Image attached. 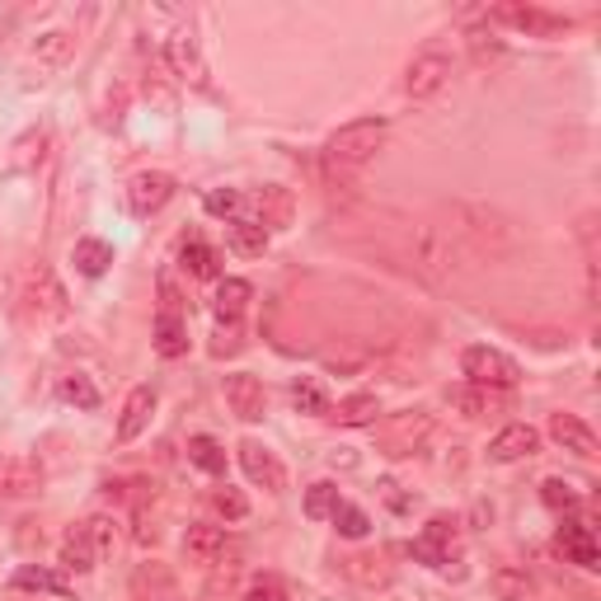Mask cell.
<instances>
[{
    "mask_svg": "<svg viewBox=\"0 0 601 601\" xmlns=\"http://www.w3.org/2000/svg\"><path fill=\"white\" fill-rule=\"evenodd\" d=\"M155 353H161L165 362H174V357L188 353V325H184V315H174V310L155 315Z\"/></svg>",
    "mask_w": 601,
    "mask_h": 601,
    "instance_id": "21",
    "label": "cell"
},
{
    "mask_svg": "<svg viewBox=\"0 0 601 601\" xmlns=\"http://www.w3.org/2000/svg\"><path fill=\"white\" fill-rule=\"evenodd\" d=\"M447 81H451V57L441 52V47H423L404 71V94L414 104H423V99H433V94L447 90Z\"/></svg>",
    "mask_w": 601,
    "mask_h": 601,
    "instance_id": "3",
    "label": "cell"
},
{
    "mask_svg": "<svg viewBox=\"0 0 601 601\" xmlns=\"http://www.w3.org/2000/svg\"><path fill=\"white\" fill-rule=\"evenodd\" d=\"M339 527V535H347V541H362V535L372 531V517L362 512V508H353V503H339L334 508V517H329Z\"/></svg>",
    "mask_w": 601,
    "mask_h": 601,
    "instance_id": "34",
    "label": "cell"
},
{
    "mask_svg": "<svg viewBox=\"0 0 601 601\" xmlns=\"http://www.w3.org/2000/svg\"><path fill=\"white\" fill-rule=\"evenodd\" d=\"M155 386H137L132 394H128V404H122V419H118V441H137L141 433H146V423H151V414H155Z\"/></svg>",
    "mask_w": 601,
    "mask_h": 601,
    "instance_id": "14",
    "label": "cell"
},
{
    "mask_svg": "<svg viewBox=\"0 0 601 601\" xmlns=\"http://www.w3.org/2000/svg\"><path fill=\"white\" fill-rule=\"evenodd\" d=\"M428 433H433V419L423 409H404V414H390L381 423V447L386 456H414Z\"/></svg>",
    "mask_w": 601,
    "mask_h": 601,
    "instance_id": "5",
    "label": "cell"
},
{
    "mask_svg": "<svg viewBox=\"0 0 601 601\" xmlns=\"http://www.w3.org/2000/svg\"><path fill=\"white\" fill-rule=\"evenodd\" d=\"M559 555L578 568H597L601 564V550L592 541V527H582V521H564L559 527Z\"/></svg>",
    "mask_w": 601,
    "mask_h": 601,
    "instance_id": "17",
    "label": "cell"
},
{
    "mask_svg": "<svg viewBox=\"0 0 601 601\" xmlns=\"http://www.w3.org/2000/svg\"><path fill=\"white\" fill-rule=\"evenodd\" d=\"M212 508L221 512V517H226V521H240L245 512H249V503H245V494H240V488H216V494H212Z\"/></svg>",
    "mask_w": 601,
    "mask_h": 601,
    "instance_id": "37",
    "label": "cell"
},
{
    "mask_svg": "<svg viewBox=\"0 0 601 601\" xmlns=\"http://www.w3.org/2000/svg\"><path fill=\"white\" fill-rule=\"evenodd\" d=\"M43 488V466L34 456H0V498H34Z\"/></svg>",
    "mask_w": 601,
    "mask_h": 601,
    "instance_id": "8",
    "label": "cell"
},
{
    "mask_svg": "<svg viewBox=\"0 0 601 601\" xmlns=\"http://www.w3.org/2000/svg\"><path fill=\"white\" fill-rule=\"evenodd\" d=\"M24 306L28 315H38V320H61L71 306H67V287L57 282V273L47 263H38L34 273H28L24 282Z\"/></svg>",
    "mask_w": 601,
    "mask_h": 601,
    "instance_id": "4",
    "label": "cell"
},
{
    "mask_svg": "<svg viewBox=\"0 0 601 601\" xmlns=\"http://www.w3.org/2000/svg\"><path fill=\"white\" fill-rule=\"evenodd\" d=\"M174 198V179L161 169H146V174H137L132 188H128V202H132V212L137 216H151V212H161L165 202Z\"/></svg>",
    "mask_w": 601,
    "mask_h": 601,
    "instance_id": "12",
    "label": "cell"
},
{
    "mask_svg": "<svg viewBox=\"0 0 601 601\" xmlns=\"http://www.w3.org/2000/svg\"><path fill=\"white\" fill-rule=\"evenodd\" d=\"M249 282L245 278H226L216 287V296H212V310H216V320L221 325H240V315H245V306H249Z\"/></svg>",
    "mask_w": 601,
    "mask_h": 601,
    "instance_id": "23",
    "label": "cell"
},
{
    "mask_svg": "<svg viewBox=\"0 0 601 601\" xmlns=\"http://www.w3.org/2000/svg\"><path fill=\"white\" fill-rule=\"evenodd\" d=\"M67 57H71V34H43V38L34 43L38 71H52V67H61Z\"/></svg>",
    "mask_w": 601,
    "mask_h": 601,
    "instance_id": "32",
    "label": "cell"
},
{
    "mask_svg": "<svg viewBox=\"0 0 601 601\" xmlns=\"http://www.w3.org/2000/svg\"><path fill=\"white\" fill-rule=\"evenodd\" d=\"M202 208H208L212 216H245V193L240 188H212L208 198H202Z\"/></svg>",
    "mask_w": 601,
    "mask_h": 601,
    "instance_id": "35",
    "label": "cell"
},
{
    "mask_svg": "<svg viewBox=\"0 0 601 601\" xmlns=\"http://www.w3.org/2000/svg\"><path fill=\"white\" fill-rule=\"evenodd\" d=\"M179 263H184L188 278H202V282L221 278V255L202 240V235H184V240H179Z\"/></svg>",
    "mask_w": 601,
    "mask_h": 601,
    "instance_id": "19",
    "label": "cell"
},
{
    "mask_svg": "<svg viewBox=\"0 0 601 601\" xmlns=\"http://www.w3.org/2000/svg\"><path fill=\"white\" fill-rule=\"evenodd\" d=\"M85 527L94 535V545H99V555H108V550H114V521H108V517H90Z\"/></svg>",
    "mask_w": 601,
    "mask_h": 601,
    "instance_id": "41",
    "label": "cell"
},
{
    "mask_svg": "<svg viewBox=\"0 0 601 601\" xmlns=\"http://www.w3.org/2000/svg\"><path fill=\"white\" fill-rule=\"evenodd\" d=\"M386 146V118H357L339 128L325 141V179L329 184H347L362 165L376 161V151Z\"/></svg>",
    "mask_w": 601,
    "mask_h": 601,
    "instance_id": "1",
    "label": "cell"
},
{
    "mask_svg": "<svg viewBox=\"0 0 601 601\" xmlns=\"http://www.w3.org/2000/svg\"><path fill=\"white\" fill-rule=\"evenodd\" d=\"M61 568H71V574H94L99 568V545H94L90 527H71L61 535Z\"/></svg>",
    "mask_w": 601,
    "mask_h": 601,
    "instance_id": "16",
    "label": "cell"
},
{
    "mask_svg": "<svg viewBox=\"0 0 601 601\" xmlns=\"http://www.w3.org/2000/svg\"><path fill=\"white\" fill-rule=\"evenodd\" d=\"M188 461H193L202 474H226V447H221L216 437L198 433V437H188Z\"/></svg>",
    "mask_w": 601,
    "mask_h": 601,
    "instance_id": "28",
    "label": "cell"
},
{
    "mask_svg": "<svg viewBox=\"0 0 601 601\" xmlns=\"http://www.w3.org/2000/svg\"><path fill=\"white\" fill-rule=\"evenodd\" d=\"M343 574L353 578V582H362V588H386V582H390V564L381 555H347L343 559Z\"/></svg>",
    "mask_w": 601,
    "mask_h": 601,
    "instance_id": "27",
    "label": "cell"
},
{
    "mask_svg": "<svg viewBox=\"0 0 601 601\" xmlns=\"http://www.w3.org/2000/svg\"><path fill=\"white\" fill-rule=\"evenodd\" d=\"M240 466H245L249 480L268 488V494H282V488H287V470H282V461L263 447V441H255V437L240 441Z\"/></svg>",
    "mask_w": 601,
    "mask_h": 601,
    "instance_id": "9",
    "label": "cell"
},
{
    "mask_svg": "<svg viewBox=\"0 0 601 601\" xmlns=\"http://www.w3.org/2000/svg\"><path fill=\"white\" fill-rule=\"evenodd\" d=\"M165 57H169L174 75H179V81H188L193 90H208V85H212V81H208V61H202L198 38L188 34V28H179V34L165 38Z\"/></svg>",
    "mask_w": 601,
    "mask_h": 601,
    "instance_id": "7",
    "label": "cell"
},
{
    "mask_svg": "<svg viewBox=\"0 0 601 601\" xmlns=\"http://www.w3.org/2000/svg\"><path fill=\"white\" fill-rule=\"evenodd\" d=\"M61 400L75 404V409H99V386H94L90 376L71 372V376H61Z\"/></svg>",
    "mask_w": 601,
    "mask_h": 601,
    "instance_id": "31",
    "label": "cell"
},
{
    "mask_svg": "<svg viewBox=\"0 0 601 601\" xmlns=\"http://www.w3.org/2000/svg\"><path fill=\"white\" fill-rule=\"evenodd\" d=\"M249 221H259L263 231H287L292 226V193L287 188H278V184H268L255 193V216Z\"/></svg>",
    "mask_w": 601,
    "mask_h": 601,
    "instance_id": "15",
    "label": "cell"
},
{
    "mask_svg": "<svg viewBox=\"0 0 601 601\" xmlns=\"http://www.w3.org/2000/svg\"><path fill=\"white\" fill-rule=\"evenodd\" d=\"M494 20L527 28V34H535V38H555V34H564V28H568V20H559V14H545V10H535V5H498Z\"/></svg>",
    "mask_w": 601,
    "mask_h": 601,
    "instance_id": "13",
    "label": "cell"
},
{
    "mask_svg": "<svg viewBox=\"0 0 601 601\" xmlns=\"http://www.w3.org/2000/svg\"><path fill=\"white\" fill-rule=\"evenodd\" d=\"M292 400H296L300 414H325V390L315 386V381H296L292 386Z\"/></svg>",
    "mask_w": 601,
    "mask_h": 601,
    "instance_id": "38",
    "label": "cell"
},
{
    "mask_svg": "<svg viewBox=\"0 0 601 601\" xmlns=\"http://www.w3.org/2000/svg\"><path fill=\"white\" fill-rule=\"evenodd\" d=\"M541 503H545V508H555V512H578V494L564 480H545L541 484Z\"/></svg>",
    "mask_w": 601,
    "mask_h": 601,
    "instance_id": "36",
    "label": "cell"
},
{
    "mask_svg": "<svg viewBox=\"0 0 601 601\" xmlns=\"http://www.w3.org/2000/svg\"><path fill=\"white\" fill-rule=\"evenodd\" d=\"M75 268H81L85 278H99L108 273V263H114V249H108L104 240H75Z\"/></svg>",
    "mask_w": 601,
    "mask_h": 601,
    "instance_id": "30",
    "label": "cell"
},
{
    "mask_svg": "<svg viewBox=\"0 0 601 601\" xmlns=\"http://www.w3.org/2000/svg\"><path fill=\"white\" fill-rule=\"evenodd\" d=\"M451 404L461 409L466 419H494V414H503V390H488V386H461V390H451Z\"/></svg>",
    "mask_w": 601,
    "mask_h": 601,
    "instance_id": "22",
    "label": "cell"
},
{
    "mask_svg": "<svg viewBox=\"0 0 601 601\" xmlns=\"http://www.w3.org/2000/svg\"><path fill=\"white\" fill-rule=\"evenodd\" d=\"M550 437H555L564 451L582 456V461H588V456H597V433H592L578 414H555V419H550Z\"/></svg>",
    "mask_w": 601,
    "mask_h": 601,
    "instance_id": "18",
    "label": "cell"
},
{
    "mask_svg": "<svg viewBox=\"0 0 601 601\" xmlns=\"http://www.w3.org/2000/svg\"><path fill=\"white\" fill-rule=\"evenodd\" d=\"M226 404H231V414H235V419L259 423V419H263V409H268L263 381H259V376H245V372L226 376Z\"/></svg>",
    "mask_w": 601,
    "mask_h": 601,
    "instance_id": "11",
    "label": "cell"
},
{
    "mask_svg": "<svg viewBox=\"0 0 601 601\" xmlns=\"http://www.w3.org/2000/svg\"><path fill=\"white\" fill-rule=\"evenodd\" d=\"M456 550H461V531H456L451 517H433L428 527H423V535L414 541V559L428 564V568H451Z\"/></svg>",
    "mask_w": 601,
    "mask_h": 601,
    "instance_id": "6",
    "label": "cell"
},
{
    "mask_svg": "<svg viewBox=\"0 0 601 601\" xmlns=\"http://www.w3.org/2000/svg\"><path fill=\"white\" fill-rule=\"evenodd\" d=\"M541 451V433L531 428V423H508L494 441H488V461L498 466H512V461H527V456Z\"/></svg>",
    "mask_w": 601,
    "mask_h": 601,
    "instance_id": "10",
    "label": "cell"
},
{
    "mask_svg": "<svg viewBox=\"0 0 601 601\" xmlns=\"http://www.w3.org/2000/svg\"><path fill=\"white\" fill-rule=\"evenodd\" d=\"M376 414H381V400H376V394H347L329 419H334L339 428H372Z\"/></svg>",
    "mask_w": 601,
    "mask_h": 601,
    "instance_id": "25",
    "label": "cell"
},
{
    "mask_svg": "<svg viewBox=\"0 0 601 601\" xmlns=\"http://www.w3.org/2000/svg\"><path fill=\"white\" fill-rule=\"evenodd\" d=\"M14 588L20 592H52V597H71V582L57 574V568H43V564H24L14 574Z\"/></svg>",
    "mask_w": 601,
    "mask_h": 601,
    "instance_id": "24",
    "label": "cell"
},
{
    "mask_svg": "<svg viewBox=\"0 0 601 601\" xmlns=\"http://www.w3.org/2000/svg\"><path fill=\"white\" fill-rule=\"evenodd\" d=\"M494 592H498V601H535V582L527 568H498Z\"/></svg>",
    "mask_w": 601,
    "mask_h": 601,
    "instance_id": "29",
    "label": "cell"
},
{
    "mask_svg": "<svg viewBox=\"0 0 601 601\" xmlns=\"http://www.w3.org/2000/svg\"><path fill=\"white\" fill-rule=\"evenodd\" d=\"M240 325H221L216 329V339H212V357H231V353H240Z\"/></svg>",
    "mask_w": 601,
    "mask_h": 601,
    "instance_id": "39",
    "label": "cell"
},
{
    "mask_svg": "<svg viewBox=\"0 0 601 601\" xmlns=\"http://www.w3.org/2000/svg\"><path fill=\"white\" fill-rule=\"evenodd\" d=\"M339 488L329 484V480H320V484H310L306 488V517L310 521H325V517H334V508H339Z\"/></svg>",
    "mask_w": 601,
    "mask_h": 601,
    "instance_id": "33",
    "label": "cell"
},
{
    "mask_svg": "<svg viewBox=\"0 0 601 601\" xmlns=\"http://www.w3.org/2000/svg\"><path fill=\"white\" fill-rule=\"evenodd\" d=\"M461 372L470 376V386H488V390H512L521 381V367L508 357V353H498V347H488V343H474L461 353Z\"/></svg>",
    "mask_w": 601,
    "mask_h": 601,
    "instance_id": "2",
    "label": "cell"
},
{
    "mask_svg": "<svg viewBox=\"0 0 601 601\" xmlns=\"http://www.w3.org/2000/svg\"><path fill=\"white\" fill-rule=\"evenodd\" d=\"M184 550H188V555H193L198 564H221V559H226V531L208 527V521H198V527H188Z\"/></svg>",
    "mask_w": 601,
    "mask_h": 601,
    "instance_id": "20",
    "label": "cell"
},
{
    "mask_svg": "<svg viewBox=\"0 0 601 601\" xmlns=\"http://www.w3.org/2000/svg\"><path fill=\"white\" fill-rule=\"evenodd\" d=\"M245 601H292V597H287V588H282L278 578H259L255 588L245 592Z\"/></svg>",
    "mask_w": 601,
    "mask_h": 601,
    "instance_id": "40",
    "label": "cell"
},
{
    "mask_svg": "<svg viewBox=\"0 0 601 601\" xmlns=\"http://www.w3.org/2000/svg\"><path fill=\"white\" fill-rule=\"evenodd\" d=\"M226 231H231V249H235V255H245V259H259L263 249H268V231L259 226V221H249V216H235Z\"/></svg>",
    "mask_w": 601,
    "mask_h": 601,
    "instance_id": "26",
    "label": "cell"
}]
</instances>
